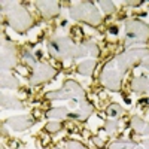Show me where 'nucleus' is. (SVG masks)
I'll list each match as a JSON object with an SVG mask.
<instances>
[{
  "label": "nucleus",
  "mask_w": 149,
  "mask_h": 149,
  "mask_svg": "<svg viewBox=\"0 0 149 149\" xmlns=\"http://www.w3.org/2000/svg\"><path fill=\"white\" fill-rule=\"evenodd\" d=\"M70 17L76 21H82L86 22L90 26L97 27L102 22V17L100 12L97 10V8L90 3V2H82V3H76L70 8Z\"/></svg>",
  "instance_id": "obj_1"
},
{
  "label": "nucleus",
  "mask_w": 149,
  "mask_h": 149,
  "mask_svg": "<svg viewBox=\"0 0 149 149\" xmlns=\"http://www.w3.org/2000/svg\"><path fill=\"white\" fill-rule=\"evenodd\" d=\"M45 97L49 98V100H69V98H73V100H76V103H79V104L86 100L82 86L74 81H66L64 85L61 86L60 90L49 91V93H46Z\"/></svg>",
  "instance_id": "obj_2"
},
{
  "label": "nucleus",
  "mask_w": 149,
  "mask_h": 149,
  "mask_svg": "<svg viewBox=\"0 0 149 149\" xmlns=\"http://www.w3.org/2000/svg\"><path fill=\"white\" fill-rule=\"evenodd\" d=\"M8 24L18 33L27 31L33 26V18L26 8L15 6L8 12Z\"/></svg>",
  "instance_id": "obj_3"
},
{
  "label": "nucleus",
  "mask_w": 149,
  "mask_h": 149,
  "mask_svg": "<svg viewBox=\"0 0 149 149\" xmlns=\"http://www.w3.org/2000/svg\"><path fill=\"white\" fill-rule=\"evenodd\" d=\"M48 49L49 54L54 58H70L74 57V51H76V45H73L70 39L67 37H54L48 42Z\"/></svg>",
  "instance_id": "obj_4"
},
{
  "label": "nucleus",
  "mask_w": 149,
  "mask_h": 149,
  "mask_svg": "<svg viewBox=\"0 0 149 149\" xmlns=\"http://www.w3.org/2000/svg\"><path fill=\"white\" fill-rule=\"evenodd\" d=\"M124 30H125V39L128 45L136 43V42L145 43L149 39V26H146L142 21H137V19L127 21Z\"/></svg>",
  "instance_id": "obj_5"
},
{
  "label": "nucleus",
  "mask_w": 149,
  "mask_h": 149,
  "mask_svg": "<svg viewBox=\"0 0 149 149\" xmlns=\"http://www.w3.org/2000/svg\"><path fill=\"white\" fill-rule=\"evenodd\" d=\"M149 57V51L148 49H143V48H139V49H131L128 52H124V54H119L116 57V66H118V70L121 74L125 73L131 66H134L137 61H142Z\"/></svg>",
  "instance_id": "obj_6"
},
{
  "label": "nucleus",
  "mask_w": 149,
  "mask_h": 149,
  "mask_svg": "<svg viewBox=\"0 0 149 149\" xmlns=\"http://www.w3.org/2000/svg\"><path fill=\"white\" fill-rule=\"evenodd\" d=\"M57 74V70L48 64H37L34 67V72L30 76L29 82L30 85H39V84H43V82H48L49 79H52Z\"/></svg>",
  "instance_id": "obj_7"
},
{
  "label": "nucleus",
  "mask_w": 149,
  "mask_h": 149,
  "mask_svg": "<svg viewBox=\"0 0 149 149\" xmlns=\"http://www.w3.org/2000/svg\"><path fill=\"white\" fill-rule=\"evenodd\" d=\"M102 82L109 91L118 93L121 90V73L116 72L115 69L106 67L102 73Z\"/></svg>",
  "instance_id": "obj_8"
},
{
  "label": "nucleus",
  "mask_w": 149,
  "mask_h": 149,
  "mask_svg": "<svg viewBox=\"0 0 149 149\" xmlns=\"http://www.w3.org/2000/svg\"><path fill=\"white\" fill-rule=\"evenodd\" d=\"M17 66V52L10 43L2 45V70H9Z\"/></svg>",
  "instance_id": "obj_9"
},
{
  "label": "nucleus",
  "mask_w": 149,
  "mask_h": 149,
  "mask_svg": "<svg viewBox=\"0 0 149 149\" xmlns=\"http://www.w3.org/2000/svg\"><path fill=\"white\" fill-rule=\"evenodd\" d=\"M6 122H8V125H10V128L15 130V131H22V130H27V128H30V127L34 125V119L30 115L12 116Z\"/></svg>",
  "instance_id": "obj_10"
},
{
  "label": "nucleus",
  "mask_w": 149,
  "mask_h": 149,
  "mask_svg": "<svg viewBox=\"0 0 149 149\" xmlns=\"http://www.w3.org/2000/svg\"><path fill=\"white\" fill-rule=\"evenodd\" d=\"M36 6L42 12V15L45 18H54L60 12V6H58L57 2H48V0H43V2H36Z\"/></svg>",
  "instance_id": "obj_11"
},
{
  "label": "nucleus",
  "mask_w": 149,
  "mask_h": 149,
  "mask_svg": "<svg viewBox=\"0 0 149 149\" xmlns=\"http://www.w3.org/2000/svg\"><path fill=\"white\" fill-rule=\"evenodd\" d=\"M130 125L133 127V130L140 134V136H149V122L143 121L139 116H133L130 121Z\"/></svg>",
  "instance_id": "obj_12"
},
{
  "label": "nucleus",
  "mask_w": 149,
  "mask_h": 149,
  "mask_svg": "<svg viewBox=\"0 0 149 149\" xmlns=\"http://www.w3.org/2000/svg\"><path fill=\"white\" fill-rule=\"evenodd\" d=\"M131 90L134 93H148L149 91V79L146 76H140V78L133 79Z\"/></svg>",
  "instance_id": "obj_13"
},
{
  "label": "nucleus",
  "mask_w": 149,
  "mask_h": 149,
  "mask_svg": "<svg viewBox=\"0 0 149 149\" xmlns=\"http://www.w3.org/2000/svg\"><path fill=\"white\" fill-rule=\"evenodd\" d=\"M2 107L3 109H22V104L18 98L9 94H2Z\"/></svg>",
  "instance_id": "obj_14"
},
{
  "label": "nucleus",
  "mask_w": 149,
  "mask_h": 149,
  "mask_svg": "<svg viewBox=\"0 0 149 149\" xmlns=\"http://www.w3.org/2000/svg\"><path fill=\"white\" fill-rule=\"evenodd\" d=\"M69 115L70 112L67 110V107H54L46 112V116L49 119H64V118H69Z\"/></svg>",
  "instance_id": "obj_15"
},
{
  "label": "nucleus",
  "mask_w": 149,
  "mask_h": 149,
  "mask_svg": "<svg viewBox=\"0 0 149 149\" xmlns=\"http://www.w3.org/2000/svg\"><path fill=\"white\" fill-rule=\"evenodd\" d=\"M18 85H19V82L12 74L2 70V88H17Z\"/></svg>",
  "instance_id": "obj_16"
},
{
  "label": "nucleus",
  "mask_w": 149,
  "mask_h": 149,
  "mask_svg": "<svg viewBox=\"0 0 149 149\" xmlns=\"http://www.w3.org/2000/svg\"><path fill=\"white\" fill-rule=\"evenodd\" d=\"M94 67H95V61L94 60H86L78 66V72L81 74H84V76H90L94 72Z\"/></svg>",
  "instance_id": "obj_17"
},
{
  "label": "nucleus",
  "mask_w": 149,
  "mask_h": 149,
  "mask_svg": "<svg viewBox=\"0 0 149 149\" xmlns=\"http://www.w3.org/2000/svg\"><path fill=\"white\" fill-rule=\"evenodd\" d=\"M106 113H107V116H110L112 119H119L121 116H122V113H124V109L119 106V104H116V103H112L107 109H106Z\"/></svg>",
  "instance_id": "obj_18"
},
{
  "label": "nucleus",
  "mask_w": 149,
  "mask_h": 149,
  "mask_svg": "<svg viewBox=\"0 0 149 149\" xmlns=\"http://www.w3.org/2000/svg\"><path fill=\"white\" fill-rule=\"evenodd\" d=\"M137 143L134 142H124V140H119V142H113L109 145V149H136Z\"/></svg>",
  "instance_id": "obj_19"
},
{
  "label": "nucleus",
  "mask_w": 149,
  "mask_h": 149,
  "mask_svg": "<svg viewBox=\"0 0 149 149\" xmlns=\"http://www.w3.org/2000/svg\"><path fill=\"white\" fill-rule=\"evenodd\" d=\"M45 128H46V131H49V133H58L61 128H63V124L58 122V121H49L46 125H45Z\"/></svg>",
  "instance_id": "obj_20"
},
{
  "label": "nucleus",
  "mask_w": 149,
  "mask_h": 149,
  "mask_svg": "<svg viewBox=\"0 0 149 149\" xmlns=\"http://www.w3.org/2000/svg\"><path fill=\"white\" fill-rule=\"evenodd\" d=\"M84 45L86 46V52L91 54V55H94V57H97L98 52H100V51H98V46H97L95 43H93V42H85Z\"/></svg>",
  "instance_id": "obj_21"
},
{
  "label": "nucleus",
  "mask_w": 149,
  "mask_h": 149,
  "mask_svg": "<svg viewBox=\"0 0 149 149\" xmlns=\"http://www.w3.org/2000/svg\"><path fill=\"white\" fill-rule=\"evenodd\" d=\"M100 6H102V9L106 12V14H112V12L115 10L113 2H106V0H102V2H100Z\"/></svg>",
  "instance_id": "obj_22"
},
{
  "label": "nucleus",
  "mask_w": 149,
  "mask_h": 149,
  "mask_svg": "<svg viewBox=\"0 0 149 149\" xmlns=\"http://www.w3.org/2000/svg\"><path fill=\"white\" fill-rule=\"evenodd\" d=\"M116 127H118V121H116V119L106 121V124H104V130H106L107 133H113V131L116 130Z\"/></svg>",
  "instance_id": "obj_23"
},
{
  "label": "nucleus",
  "mask_w": 149,
  "mask_h": 149,
  "mask_svg": "<svg viewBox=\"0 0 149 149\" xmlns=\"http://www.w3.org/2000/svg\"><path fill=\"white\" fill-rule=\"evenodd\" d=\"M86 46L82 43V45H76V51H74V57H84L86 55Z\"/></svg>",
  "instance_id": "obj_24"
},
{
  "label": "nucleus",
  "mask_w": 149,
  "mask_h": 149,
  "mask_svg": "<svg viewBox=\"0 0 149 149\" xmlns=\"http://www.w3.org/2000/svg\"><path fill=\"white\" fill-rule=\"evenodd\" d=\"M67 149H86L82 143L76 142V140H69L67 142Z\"/></svg>",
  "instance_id": "obj_25"
},
{
  "label": "nucleus",
  "mask_w": 149,
  "mask_h": 149,
  "mask_svg": "<svg viewBox=\"0 0 149 149\" xmlns=\"http://www.w3.org/2000/svg\"><path fill=\"white\" fill-rule=\"evenodd\" d=\"M24 58L27 60V63L29 64H31V67H36L37 66V61L31 57V54H29V52H24Z\"/></svg>",
  "instance_id": "obj_26"
},
{
  "label": "nucleus",
  "mask_w": 149,
  "mask_h": 149,
  "mask_svg": "<svg viewBox=\"0 0 149 149\" xmlns=\"http://www.w3.org/2000/svg\"><path fill=\"white\" fill-rule=\"evenodd\" d=\"M136 149H149V139H145L142 142V145H137Z\"/></svg>",
  "instance_id": "obj_27"
},
{
  "label": "nucleus",
  "mask_w": 149,
  "mask_h": 149,
  "mask_svg": "<svg viewBox=\"0 0 149 149\" xmlns=\"http://www.w3.org/2000/svg\"><path fill=\"white\" fill-rule=\"evenodd\" d=\"M142 66H143L145 69H148V70H149V57H146V58L142 61Z\"/></svg>",
  "instance_id": "obj_28"
},
{
  "label": "nucleus",
  "mask_w": 149,
  "mask_h": 149,
  "mask_svg": "<svg viewBox=\"0 0 149 149\" xmlns=\"http://www.w3.org/2000/svg\"><path fill=\"white\" fill-rule=\"evenodd\" d=\"M93 140H94V143H95L97 146H103V140H100V139H97V137H94Z\"/></svg>",
  "instance_id": "obj_29"
},
{
  "label": "nucleus",
  "mask_w": 149,
  "mask_h": 149,
  "mask_svg": "<svg viewBox=\"0 0 149 149\" xmlns=\"http://www.w3.org/2000/svg\"><path fill=\"white\" fill-rule=\"evenodd\" d=\"M0 149H5V146H2V148H0Z\"/></svg>",
  "instance_id": "obj_30"
}]
</instances>
